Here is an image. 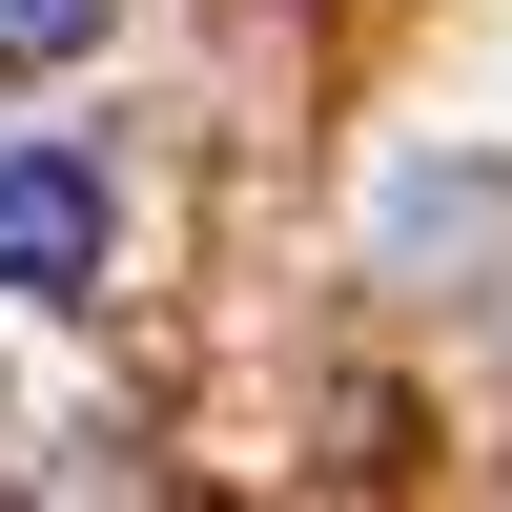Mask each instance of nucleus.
I'll return each mask as SVG.
<instances>
[{
  "instance_id": "obj_1",
  "label": "nucleus",
  "mask_w": 512,
  "mask_h": 512,
  "mask_svg": "<svg viewBox=\"0 0 512 512\" xmlns=\"http://www.w3.org/2000/svg\"><path fill=\"white\" fill-rule=\"evenodd\" d=\"M103 246H123L103 164H82V144H0V287H41V308H82V287H103Z\"/></svg>"
},
{
  "instance_id": "obj_2",
  "label": "nucleus",
  "mask_w": 512,
  "mask_h": 512,
  "mask_svg": "<svg viewBox=\"0 0 512 512\" xmlns=\"http://www.w3.org/2000/svg\"><path fill=\"white\" fill-rule=\"evenodd\" d=\"M103 41V0H0V62H82Z\"/></svg>"
}]
</instances>
